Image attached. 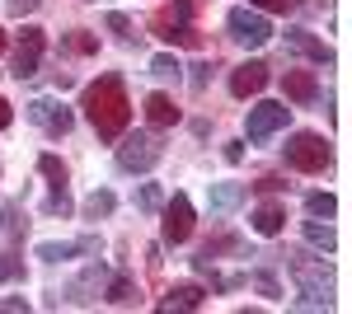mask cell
<instances>
[{
    "mask_svg": "<svg viewBox=\"0 0 352 314\" xmlns=\"http://www.w3.org/2000/svg\"><path fill=\"white\" fill-rule=\"evenodd\" d=\"M287 117H292V108H287V104H254V108H249V117H244V136H249L254 146H268L272 136L287 127Z\"/></svg>",
    "mask_w": 352,
    "mask_h": 314,
    "instance_id": "cell-6",
    "label": "cell"
},
{
    "mask_svg": "<svg viewBox=\"0 0 352 314\" xmlns=\"http://www.w3.org/2000/svg\"><path fill=\"white\" fill-rule=\"evenodd\" d=\"M207 71H212V66H207V61H197V66H192V76H188V85L197 89V94L207 89Z\"/></svg>",
    "mask_w": 352,
    "mask_h": 314,
    "instance_id": "cell-31",
    "label": "cell"
},
{
    "mask_svg": "<svg viewBox=\"0 0 352 314\" xmlns=\"http://www.w3.org/2000/svg\"><path fill=\"white\" fill-rule=\"evenodd\" d=\"M249 225H254V235H282V225H287V207L282 202H263V207H254V216H249Z\"/></svg>",
    "mask_w": 352,
    "mask_h": 314,
    "instance_id": "cell-15",
    "label": "cell"
},
{
    "mask_svg": "<svg viewBox=\"0 0 352 314\" xmlns=\"http://www.w3.org/2000/svg\"><path fill=\"white\" fill-rule=\"evenodd\" d=\"M179 71H184L179 56H169V52H160L155 61H151V76H155V80H179Z\"/></svg>",
    "mask_w": 352,
    "mask_h": 314,
    "instance_id": "cell-25",
    "label": "cell"
},
{
    "mask_svg": "<svg viewBox=\"0 0 352 314\" xmlns=\"http://www.w3.org/2000/svg\"><path fill=\"white\" fill-rule=\"evenodd\" d=\"M38 5H43V0H10V10H14V14H33Z\"/></svg>",
    "mask_w": 352,
    "mask_h": 314,
    "instance_id": "cell-35",
    "label": "cell"
},
{
    "mask_svg": "<svg viewBox=\"0 0 352 314\" xmlns=\"http://www.w3.org/2000/svg\"><path fill=\"white\" fill-rule=\"evenodd\" d=\"M287 47L300 56H310L315 66H333V52H329V43H320L315 33H305V28H287Z\"/></svg>",
    "mask_w": 352,
    "mask_h": 314,
    "instance_id": "cell-13",
    "label": "cell"
},
{
    "mask_svg": "<svg viewBox=\"0 0 352 314\" xmlns=\"http://www.w3.org/2000/svg\"><path fill=\"white\" fill-rule=\"evenodd\" d=\"M5 216H10V211H5V202H0V230H5Z\"/></svg>",
    "mask_w": 352,
    "mask_h": 314,
    "instance_id": "cell-38",
    "label": "cell"
},
{
    "mask_svg": "<svg viewBox=\"0 0 352 314\" xmlns=\"http://www.w3.org/2000/svg\"><path fill=\"white\" fill-rule=\"evenodd\" d=\"M71 207H76V202H71V192H66V188H52V197L43 202L47 216H71Z\"/></svg>",
    "mask_w": 352,
    "mask_h": 314,
    "instance_id": "cell-26",
    "label": "cell"
},
{
    "mask_svg": "<svg viewBox=\"0 0 352 314\" xmlns=\"http://www.w3.org/2000/svg\"><path fill=\"white\" fill-rule=\"evenodd\" d=\"M38 169H43V179H47L52 188H66V179H71V174H66V164H61L56 155H38Z\"/></svg>",
    "mask_w": 352,
    "mask_h": 314,
    "instance_id": "cell-23",
    "label": "cell"
},
{
    "mask_svg": "<svg viewBox=\"0 0 352 314\" xmlns=\"http://www.w3.org/2000/svg\"><path fill=\"white\" fill-rule=\"evenodd\" d=\"M164 211V244H184L192 235V202L188 192H174L169 202H160Z\"/></svg>",
    "mask_w": 352,
    "mask_h": 314,
    "instance_id": "cell-8",
    "label": "cell"
},
{
    "mask_svg": "<svg viewBox=\"0 0 352 314\" xmlns=\"http://www.w3.org/2000/svg\"><path fill=\"white\" fill-rule=\"evenodd\" d=\"M268 66H263V61H244V66H235V71H230V94H235V99H254V94H263V89H268Z\"/></svg>",
    "mask_w": 352,
    "mask_h": 314,
    "instance_id": "cell-10",
    "label": "cell"
},
{
    "mask_svg": "<svg viewBox=\"0 0 352 314\" xmlns=\"http://www.w3.org/2000/svg\"><path fill=\"white\" fill-rule=\"evenodd\" d=\"M160 202H164L160 188H155V183H141V192H136V207L146 211V216H155V211H160Z\"/></svg>",
    "mask_w": 352,
    "mask_h": 314,
    "instance_id": "cell-28",
    "label": "cell"
},
{
    "mask_svg": "<svg viewBox=\"0 0 352 314\" xmlns=\"http://www.w3.org/2000/svg\"><path fill=\"white\" fill-rule=\"evenodd\" d=\"M10 122H14V108H10V104H5V99H0V131L10 127Z\"/></svg>",
    "mask_w": 352,
    "mask_h": 314,
    "instance_id": "cell-37",
    "label": "cell"
},
{
    "mask_svg": "<svg viewBox=\"0 0 352 314\" xmlns=\"http://www.w3.org/2000/svg\"><path fill=\"white\" fill-rule=\"evenodd\" d=\"M85 117L89 127L99 131V141H118L127 122H132V104H127V89H122V76H99L94 85H85Z\"/></svg>",
    "mask_w": 352,
    "mask_h": 314,
    "instance_id": "cell-1",
    "label": "cell"
},
{
    "mask_svg": "<svg viewBox=\"0 0 352 314\" xmlns=\"http://www.w3.org/2000/svg\"><path fill=\"white\" fill-rule=\"evenodd\" d=\"M24 277V258L19 254H0V282H19Z\"/></svg>",
    "mask_w": 352,
    "mask_h": 314,
    "instance_id": "cell-29",
    "label": "cell"
},
{
    "mask_svg": "<svg viewBox=\"0 0 352 314\" xmlns=\"http://www.w3.org/2000/svg\"><path fill=\"white\" fill-rule=\"evenodd\" d=\"M109 300L113 305H141V291H136L132 277H113L109 282Z\"/></svg>",
    "mask_w": 352,
    "mask_h": 314,
    "instance_id": "cell-21",
    "label": "cell"
},
{
    "mask_svg": "<svg viewBox=\"0 0 352 314\" xmlns=\"http://www.w3.org/2000/svg\"><path fill=\"white\" fill-rule=\"evenodd\" d=\"M305 211H310V216H333V211H338V197H333V192H310V197H305Z\"/></svg>",
    "mask_w": 352,
    "mask_h": 314,
    "instance_id": "cell-24",
    "label": "cell"
},
{
    "mask_svg": "<svg viewBox=\"0 0 352 314\" xmlns=\"http://www.w3.org/2000/svg\"><path fill=\"white\" fill-rule=\"evenodd\" d=\"M300 230H305V239H310L320 254H333V249H338V235H333V225H329V221H320V216H310Z\"/></svg>",
    "mask_w": 352,
    "mask_h": 314,
    "instance_id": "cell-19",
    "label": "cell"
},
{
    "mask_svg": "<svg viewBox=\"0 0 352 314\" xmlns=\"http://www.w3.org/2000/svg\"><path fill=\"white\" fill-rule=\"evenodd\" d=\"M282 89H287V99L300 108H310L315 99H320V80H315V71H287L282 76Z\"/></svg>",
    "mask_w": 352,
    "mask_h": 314,
    "instance_id": "cell-12",
    "label": "cell"
},
{
    "mask_svg": "<svg viewBox=\"0 0 352 314\" xmlns=\"http://www.w3.org/2000/svg\"><path fill=\"white\" fill-rule=\"evenodd\" d=\"M113 207H118V197H113L109 188H94L80 211H85V221H104V216H113Z\"/></svg>",
    "mask_w": 352,
    "mask_h": 314,
    "instance_id": "cell-20",
    "label": "cell"
},
{
    "mask_svg": "<svg viewBox=\"0 0 352 314\" xmlns=\"http://www.w3.org/2000/svg\"><path fill=\"white\" fill-rule=\"evenodd\" d=\"M226 28H230V38L240 43V47H263L272 38V24L263 10H249V5H240V10H230L226 14Z\"/></svg>",
    "mask_w": 352,
    "mask_h": 314,
    "instance_id": "cell-5",
    "label": "cell"
},
{
    "mask_svg": "<svg viewBox=\"0 0 352 314\" xmlns=\"http://www.w3.org/2000/svg\"><path fill=\"white\" fill-rule=\"evenodd\" d=\"M61 47H66V52H99V38H89V33H80V28H76V33H71V38H61Z\"/></svg>",
    "mask_w": 352,
    "mask_h": 314,
    "instance_id": "cell-27",
    "label": "cell"
},
{
    "mask_svg": "<svg viewBox=\"0 0 352 314\" xmlns=\"http://www.w3.org/2000/svg\"><path fill=\"white\" fill-rule=\"evenodd\" d=\"M292 277H296V287H300L296 310H329L333 305V272H329L324 258L292 254Z\"/></svg>",
    "mask_w": 352,
    "mask_h": 314,
    "instance_id": "cell-2",
    "label": "cell"
},
{
    "mask_svg": "<svg viewBox=\"0 0 352 314\" xmlns=\"http://www.w3.org/2000/svg\"><path fill=\"white\" fill-rule=\"evenodd\" d=\"M244 197H249V188H244V183H212V192H207L212 211H235Z\"/></svg>",
    "mask_w": 352,
    "mask_h": 314,
    "instance_id": "cell-17",
    "label": "cell"
},
{
    "mask_svg": "<svg viewBox=\"0 0 352 314\" xmlns=\"http://www.w3.org/2000/svg\"><path fill=\"white\" fill-rule=\"evenodd\" d=\"M282 155H287V164L300 169V174H324L329 164H333V146H329L320 131H296V136L282 146Z\"/></svg>",
    "mask_w": 352,
    "mask_h": 314,
    "instance_id": "cell-4",
    "label": "cell"
},
{
    "mask_svg": "<svg viewBox=\"0 0 352 314\" xmlns=\"http://www.w3.org/2000/svg\"><path fill=\"white\" fill-rule=\"evenodd\" d=\"M104 24H109L118 38H127V43L136 38V33H132V19H127V14H118V10H109V14H104Z\"/></svg>",
    "mask_w": 352,
    "mask_h": 314,
    "instance_id": "cell-30",
    "label": "cell"
},
{
    "mask_svg": "<svg viewBox=\"0 0 352 314\" xmlns=\"http://www.w3.org/2000/svg\"><path fill=\"white\" fill-rule=\"evenodd\" d=\"M249 5H258V10H296L300 0H249Z\"/></svg>",
    "mask_w": 352,
    "mask_h": 314,
    "instance_id": "cell-33",
    "label": "cell"
},
{
    "mask_svg": "<svg viewBox=\"0 0 352 314\" xmlns=\"http://www.w3.org/2000/svg\"><path fill=\"white\" fill-rule=\"evenodd\" d=\"M19 310H28L24 295H5V300H0V314H19Z\"/></svg>",
    "mask_w": 352,
    "mask_h": 314,
    "instance_id": "cell-32",
    "label": "cell"
},
{
    "mask_svg": "<svg viewBox=\"0 0 352 314\" xmlns=\"http://www.w3.org/2000/svg\"><path fill=\"white\" fill-rule=\"evenodd\" d=\"M118 141H122V146H118V169H122V174H151L164 155V141H160L155 127L151 131H122Z\"/></svg>",
    "mask_w": 352,
    "mask_h": 314,
    "instance_id": "cell-3",
    "label": "cell"
},
{
    "mask_svg": "<svg viewBox=\"0 0 352 314\" xmlns=\"http://www.w3.org/2000/svg\"><path fill=\"white\" fill-rule=\"evenodd\" d=\"M43 47H47V33H43V28H24V33H19V47H14V80H33L38 76Z\"/></svg>",
    "mask_w": 352,
    "mask_h": 314,
    "instance_id": "cell-7",
    "label": "cell"
},
{
    "mask_svg": "<svg viewBox=\"0 0 352 314\" xmlns=\"http://www.w3.org/2000/svg\"><path fill=\"white\" fill-rule=\"evenodd\" d=\"M202 295H207V291L192 287V282H184V287H169V295L160 300V310H197V305H202Z\"/></svg>",
    "mask_w": 352,
    "mask_h": 314,
    "instance_id": "cell-18",
    "label": "cell"
},
{
    "mask_svg": "<svg viewBox=\"0 0 352 314\" xmlns=\"http://www.w3.org/2000/svg\"><path fill=\"white\" fill-rule=\"evenodd\" d=\"M76 254H99V239L85 235V239H43L38 244V258L43 262H66V258H76Z\"/></svg>",
    "mask_w": 352,
    "mask_h": 314,
    "instance_id": "cell-11",
    "label": "cell"
},
{
    "mask_svg": "<svg viewBox=\"0 0 352 314\" xmlns=\"http://www.w3.org/2000/svg\"><path fill=\"white\" fill-rule=\"evenodd\" d=\"M146 122H151L155 131L179 127V108H174V99H169V94H151V99H146Z\"/></svg>",
    "mask_w": 352,
    "mask_h": 314,
    "instance_id": "cell-16",
    "label": "cell"
},
{
    "mask_svg": "<svg viewBox=\"0 0 352 314\" xmlns=\"http://www.w3.org/2000/svg\"><path fill=\"white\" fill-rule=\"evenodd\" d=\"M244 159V141H226V164H240Z\"/></svg>",
    "mask_w": 352,
    "mask_h": 314,
    "instance_id": "cell-34",
    "label": "cell"
},
{
    "mask_svg": "<svg viewBox=\"0 0 352 314\" xmlns=\"http://www.w3.org/2000/svg\"><path fill=\"white\" fill-rule=\"evenodd\" d=\"M0 52H5V28H0Z\"/></svg>",
    "mask_w": 352,
    "mask_h": 314,
    "instance_id": "cell-39",
    "label": "cell"
},
{
    "mask_svg": "<svg viewBox=\"0 0 352 314\" xmlns=\"http://www.w3.org/2000/svg\"><path fill=\"white\" fill-rule=\"evenodd\" d=\"M244 282H249V287L258 291V295H268V300H282V282H277L272 272H263V267H258V272H249Z\"/></svg>",
    "mask_w": 352,
    "mask_h": 314,
    "instance_id": "cell-22",
    "label": "cell"
},
{
    "mask_svg": "<svg viewBox=\"0 0 352 314\" xmlns=\"http://www.w3.org/2000/svg\"><path fill=\"white\" fill-rule=\"evenodd\" d=\"M28 122H38V127L47 131V136H66V131L76 127L71 108L56 104V99H33V104H28Z\"/></svg>",
    "mask_w": 352,
    "mask_h": 314,
    "instance_id": "cell-9",
    "label": "cell"
},
{
    "mask_svg": "<svg viewBox=\"0 0 352 314\" xmlns=\"http://www.w3.org/2000/svg\"><path fill=\"white\" fill-rule=\"evenodd\" d=\"M104 277H109V272H104V267H99V262H94V267H89V272H85V277H76V282H71V287L61 291V295H66V300H71V305H89V300H94V295H99V291H104Z\"/></svg>",
    "mask_w": 352,
    "mask_h": 314,
    "instance_id": "cell-14",
    "label": "cell"
},
{
    "mask_svg": "<svg viewBox=\"0 0 352 314\" xmlns=\"http://www.w3.org/2000/svg\"><path fill=\"white\" fill-rule=\"evenodd\" d=\"M282 188H287L282 179H258V192H282Z\"/></svg>",
    "mask_w": 352,
    "mask_h": 314,
    "instance_id": "cell-36",
    "label": "cell"
}]
</instances>
